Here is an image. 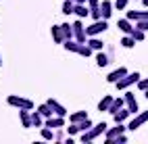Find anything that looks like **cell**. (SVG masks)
Instances as JSON below:
<instances>
[{"label": "cell", "instance_id": "cell-16", "mask_svg": "<svg viewBox=\"0 0 148 144\" xmlns=\"http://www.w3.org/2000/svg\"><path fill=\"white\" fill-rule=\"evenodd\" d=\"M113 100H115V98H113L111 94L102 96V100L98 102V111H100V113H102V111H108V109H111V104H113Z\"/></svg>", "mask_w": 148, "mask_h": 144}, {"label": "cell", "instance_id": "cell-21", "mask_svg": "<svg viewBox=\"0 0 148 144\" xmlns=\"http://www.w3.org/2000/svg\"><path fill=\"white\" fill-rule=\"evenodd\" d=\"M32 123H34V128H42L44 125V115L38 111V109L32 113Z\"/></svg>", "mask_w": 148, "mask_h": 144}, {"label": "cell", "instance_id": "cell-32", "mask_svg": "<svg viewBox=\"0 0 148 144\" xmlns=\"http://www.w3.org/2000/svg\"><path fill=\"white\" fill-rule=\"evenodd\" d=\"M136 27L142 32H148V19H140V21H136Z\"/></svg>", "mask_w": 148, "mask_h": 144}, {"label": "cell", "instance_id": "cell-24", "mask_svg": "<svg viewBox=\"0 0 148 144\" xmlns=\"http://www.w3.org/2000/svg\"><path fill=\"white\" fill-rule=\"evenodd\" d=\"M84 119H88V113H86V111H75L71 117H69V121H71V123H79V121H84Z\"/></svg>", "mask_w": 148, "mask_h": 144}, {"label": "cell", "instance_id": "cell-18", "mask_svg": "<svg viewBox=\"0 0 148 144\" xmlns=\"http://www.w3.org/2000/svg\"><path fill=\"white\" fill-rule=\"evenodd\" d=\"M127 19H132V21L148 19V11H127Z\"/></svg>", "mask_w": 148, "mask_h": 144}, {"label": "cell", "instance_id": "cell-37", "mask_svg": "<svg viewBox=\"0 0 148 144\" xmlns=\"http://www.w3.org/2000/svg\"><path fill=\"white\" fill-rule=\"evenodd\" d=\"M125 140H127V138H125V134H121L119 138H115V142H113V144H123Z\"/></svg>", "mask_w": 148, "mask_h": 144}, {"label": "cell", "instance_id": "cell-7", "mask_svg": "<svg viewBox=\"0 0 148 144\" xmlns=\"http://www.w3.org/2000/svg\"><path fill=\"white\" fill-rule=\"evenodd\" d=\"M148 121V111H142V113H136V117L130 121V125H127V130H132V132H136L138 128H142L144 123Z\"/></svg>", "mask_w": 148, "mask_h": 144}, {"label": "cell", "instance_id": "cell-26", "mask_svg": "<svg viewBox=\"0 0 148 144\" xmlns=\"http://www.w3.org/2000/svg\"><path fill=\"white\" fill-rule=\"evenodd\" d=\"M54 138H56V134L52 132V128L42 125V140H54Z\"/></svg>", "mask_w": 148, "mask_h": 144}, {"label": "cell", "instance_id": "cell-39", "mask_svg": "<svg viewBox=\"0 0 148 144\" xmlns=\"http://www.w3.org/2000/svg\"><path fill=\"white\" fill-rule=\"evenodd\" d=\"M75 4H88V0H73Z\"/></svg>", "mask_w": 148, "mask_h": 144}, {"label": "cell", "instance_id": "cell-29", "mask_svg": "<svg viewBox=\"0 0 148 144\" xmlns=\"http://www.w3.org/2000/svg\"><path fill=\"white\" fill-rule=\"evenodd\" d=\"M77 125H79V132H88V130H90V128H94V123L90 121V117H88V119H84V121H79V123H77Z\"/></svg>", "mask_w": 148, "mask_h": 144}, {"label": "cell", "instance_id": "cell-10", "mask_svg": "<svg viewBox=\"0 0 148 144\" xmlns=\"http://www.w3.org/2000/svg\"><path fill=\"white\" fill-rule=\"evenodd\" d=\"M125 107L130 109L132 113H138V100H136V94L125 90Z\"/></svg>", "mask_w": 148, "mask_h": 144}, {"label": "cell", "instance_id": "cell-34", "mask_svg": "<svg viewBox=\"0 0 148 144\" xmlns=\"http://www.w3.org/2000/svg\"><path fill=\"white\" fill-rule=\"evenodd\" d=\"M67 132H69V136H73V134H79V125H77V123H71V125L67 128Z\"/></svg>", "mask_w": 148, "mask_h": 144}, {"label": "cell", "instance_id": "cell-17", "mask_svg": "<svg viewBox=\"0 0 148 144\" xmlns=\"http://www.w3.org/2000/svg\"><path fill=\"white\" fill-rule=\"evenodd\" d=\"M50 34H52V40H54L56 44H63V42H65V36H63L61 25H54L52 29H50Z\"/></svg>", "mask_w": 148, "mask_h": 144}, {"label": "cell", "instance_id": "cell-22", "mask_svg": "<svg viewBox=\"0 0 148 144\" xmlns=\"http://www.w3.org/2000/svg\"><path fill=\"white\" fill-rule=\"evenodd\" d=\"M123 48H134L136 46V38L132 36V34H125L123 38H121V42H119Z\"/></svg>", "mask_w": 148, "mask_h": 144}, {"label": "cell", "instance_id": "cell-8", "mask_svg": "<svg viewBox=\"0 0 148 144\" xmlns=\"http://www.w3.org/2000/svg\"><path fill=\"white\" fill-rule=\"evenodd\" d=\"M44 125L52 128V130H58V128H65V117H61V115H52V117H48L44 121Z\"/></svg>", "mask_w": 148, "mask_h": 144}, {"label": "cell", "instance_id": "cell-3", "mask_svg": "<svg viewBox=\"0 0 148 144\" xmlns=\"http://www.w3.org/2000/svg\"><path fill=\"white\" fill-rule=\"evenodd\" d=\"M6 102L11 104V107H17V109H29L32 111L34 109V102L29 100V98H23V96H17V94H11L6 98Z\"/></svg>", "mask_w": 148, "mask_h": 144}, {"label": "cell", "instance_id": "cell-23", "mask_svg": "<svg viewBox=\"0 0 148 144\" xmlns=\"http://www.w3.org/2000/svg\"><path fill=\"white\" fill-rule=\"evenodd\" d=\"M61 29L65 40H73V23H61Z\"/></svg>", "mask_w": 148, "mask_h": 144}, {"label": "cell", "instance_id": "cell-13", "mask_svg": "<svg viewBox=\"0 0 148 144\" xmlns=\"http://www.w3.org/2000/svg\"><path fill=\"white\" fill-rule=\"evenodd\" d=\"M117 27H119V29L123 32V34H132L134 29H136V25H132V19H119V21H117Z\"/></svg>", "mask_w": 148, "mask_h": 144}, {"label": "cell", "instance_id": "cell-6", "mask_svg": "<svg viewBox=\"0 0 148 144\" xmlns=\"http://www.w3.org/2000/svg\"><path fill=\"white\" fill-rule=\"evenodd\" d=\"M86 29H88V36H98V34L108 29V23H106V19H98V21H94L90 27H86Z\"/></svg>", "mask_w": 148, "mask_h": 144}, {"label": "cell", "instance_id": "cell-42", "mask_svg": "<svg viewBox=\"0 0 148 144\" xmlns=\"http://www.w3.org/2000/svg\"><path fill=\"white\" fill-rule=\"evenodd\" d=\"M0 67H2V59H0Z\"/></svg>", "mask_w": 148, "mask_h": 144}, {"label": "cell", "instance_id": "cell-1", "mask_svg": "<svg viewBox=\"0 0 148 144\" xmlns=\"http://www.w3.org/2000/svg\"><path fill=\"white\" fill-rule=\"evenodd\" d=\"M106 130H108V125H106L104 121L96 123V125H94V128H90L88 132H82V142H84V144H90V142H94L98 136L106 134Z\"/></svg>", "mask_w": 148, "mask_h": 144}, {"label": "cell", "instance_id": "cell-19", "mask_svg": "<svg viewBox=\"0 0 148 144\" xmlns=\"http://www.w3.org/2000/svg\"><path fill=\"white\" fill-rule=\"evenodd\" d=\"M79 19H86L88 15H90V6L88 4H75V11H73Z\"/></svg>", "mask_w": 148, "mask_h": 144}, {"label": "cell", "instance_id": "cell-11", "mask_svg": "<svg viewBox=\"0 0 148 144\" xmlns=\"http://www.w3.org/2000/svg\"><path fill=\"white\" fill-rule=\"evenodd\" d=\"M19 119H21V125H23V128H34L29 109H19Z\"/></svg>", "mask_w": 148, "mask_h": 144}, {"label": "cell", "instance_id": "cell-28", "mask_svg": "<svg viewBox=\"0 0 148 144\" xmlns=\"http://www.w3.org/2000/svg\"><path fill=\"white\" fill-rule=\"evenodd\" d=\"M73 11H75V2H73V0H65V2H63V13L71 15Z\"/></svg>", "mask_w": 148, "mask_h": 144}, {"label": "cell", "instance_id": "cell-27", "mask_svg": "<svg viewBox=\"0 0 148 144\" xmlns=\"http://www.w3.org/2000/svg\"><path fill=\"white\" fill-rule=\"evenodd\" d=\"M96 65H98V67H106V65H108V56H106L102 50H98V54H96Z\"/></svg>", "mask_w": 148, "mask_h": 144}, {"label": "cell", "instance_id": "cell-35", "mask_svg": "<svg viewBox=\"0 0 148 144\" xmlns=\"http://www.w3.org/2000/svg\"><path fill=\"white\" fill-rule=\"evenodd\" d=\"M138 88H140L142 92H144V90H148V77H146V80H140V82H138Z\"/></svg>", "mask_w": 148, "mask_h": 144}, {"label": "cell", "instance_id": "cell-5", "mask_svg": "<svg viewBox=\"0 0 148 144\" xmlns=\"http://www.w3.org/2000/svg\"><path fill=\"white\" fill-rule=\"evenodd\" d=\"M125 125L123 123H117L115 128H111V130H106V136H104V144H113L115 142V138H119L121 134H125Z\"/></svg>", "mask_w": 148, "mask_h": 144}, {"label": "cell", "instance_id": "cell-9", "mask_svg": "<svg viewBox=\"0 0 148 144\" xmlns=\"http://www.w3.org/2000/svg\"><path fill=\"white\" fill-rule=\"evenodd\" d=\"M127 73H130V71H127L125 67H119V69H115V71H111V73L106 75V82H108V84H117V82H119L123 75H127Z\"/></svg>", "mask_w": 148, "mask_h": 144}, {"label": "cell", "instance_id": "cell-40", "mask_svg": "<svg viewBox=\"0 0 148 144\" xmlns=\"http://www.w3.org/2000/svg\"><path fill=\"white\" fill-rule=\"evenodd\" d=\"M142 2H144V6H148V0H142Z\"/></svg>", "mask_w": 148, "mask_h": 144}, {"label": "cell", "instance_id": "cell-30", "mask_svg": "<svg viewBox=\"0 0 148 144\" xmlns=\"http://www.w3.org/2000/svg\"><path fill=\"white\" fill-rule=\"evenodd\" d=\"M132 36L136 38V42H142L144 38H146V32H142V29H138V27H136V29L132 32Z\"/></svg>", "mask_w": 148, "mask_h": 144}, {"label": "cell", "instance_id": "cell-4", "mask_svg": "<svg viewBox=\"0 0 148 144\" xmlns=\"http://www.w3.org/2000/svg\"><path fill=\"white\" fill-rule=\"evenodd\" d=\"M88 29L84 27V23H82V19L77 17V21L73 23V40H77V42H88Z\"/></svg>", "mask_w": 148, "mask_h": 144}, {"label": "cell", "instance_id": "cell-25", "mask_svg": "<svg viewBox=\"0 0 148 144\" xmlns=\"http://www.w3.org/2000/svg\"><path fill=\"white\" fill-rule=\"evenodd\" d=\"M88 44H90V46H92V50H96V52H98V50H102V46H104V44H102V40H98L96 36H90Z\"/></svg>", "mask_w": 148, "mask_h": 144}, {"label": "cell", "instance_id": "cell-36", "mask_svg": "<svg viewBox=\"0 0 148 144\" xmlns=\"http://www.w3.org/2000/svg\"><path fill=\"white\" fill-rule=\"evenodd\" d=\"M88 6H90V8H98V6H100V0H88Z\"/></svg>", "mask_w": 148, "mask_h": 144}, {"label": "cell", "instance_id": "cell-41", "mask_svg": "<svg viewBox=\"0 0 148 144\" xmlns=\"http://www.w3.org/2000/svg\"><path fill=\"white\" fill-rule=\"evenodd\" d=\"M144 96H146V98H148V90H144Z\"/></svg>", "mask_w": 148, "mask_h": 144}, {"label": "cell", "instance_id": "cell-2", "mask_svg": "<svg viewBox=\"0 0 148 144\" xmlns=\"http://www.w3.org/2000/svg\"><path fill=\"white\" fill-rule=\"evenodd\" d=\"M140 82V73L138 71H132V73H127V75H123V77L117 82L115 86H117V90H130L134 84H138Z\"/></svg>", "mask_w": 148, "mask_h": 144}, {"label": "cell", "instance_id": "cell-12", "mask_svg": "<svg viewBox=\"0 0 148 144\" xmlns=\"http://www.w3.org/2000/svg\"><path fill=\"white\" fill-rule=\"evenodd\" d=\"M46 102H48V104L52 107L54 115H61V117H67V109H65V107H63V104L58 102V100H54V98H48Z\"/></svg>", "mask_w": 148, "mask_h": 144}, {"label": "cell", "instance_id": "cell-31", "mask_svg": "<svg viewBox=\"0 0 148 144\" xmlns=\"http://www.w3.org/2000/svg\"><path fill=\"white\" fill-rule=\"evenodd\" d=\"M90 17L94 19V21L102 19V11H100V6H98V8H90Z\"/></svg>", "mask_w": 148, "mask_h": 144}, {"label": "cell", "instance_id": "cell-14", "mask_svg": "<svg viewBox=\"0 0 148 144\" xmlns=\"http://www.w3.org/2000/svg\"><path fill=\"white\" fill-rule=\"evenodd\" d=\"M113 8L115 4L111 2V0H102V4H100V11H102V19H108L113 15Z\"/></svg>", "mask_w": 148, "mask_h": 144}, {"label": "cell", "instance_id": "cell-20", "mask_svg": "<svg viewBox=\"0 0 148 144\" xmlns=\"http://www.w3.org/2000/svg\"><path fill=\"white\" fill-rule=\"evenodd\" d=\"M123 107H125V96H123V98L119 96V98H115V100H113V104H111V109H108V113H111V115H115L117 111H119V109H123Z\"/></svg>", "mask_w": 148, "mask_h": 144}, {"label": "cell", "instance_id": "cell-33", "mask_svg": "<svg viewBox=\"0 0 148 144\" xmlns=\"http://www.w3.org/2000/svg\"><path fill=\"white\" fill-rule=\"evenodd\" d=\"M127 2H130V0H115V8L117 11H125V6H127Z\"/></svg>", "mask_w": 148, "mask_h": 144}, {"label": "cell", "instance_id": "cell-38", "mask_svg": "<svg viewBox=\"0 0 148 144\" xmlns=\"http://www.w3.org/2000/svg\"><path fill=\"white\" fill-rule=\"evenodd\" d=\"M54 140H65V136H63V132H61V128H58V132H56V138Z\"/></svg>", "mask_w": 148, "mask_h": 144}, {"label": "cell", "instance_id": "cell-15", "mask_svg": "<svg viewBox=\"0 0 148 144\" xmlns=\"http://www.w3.org/2000/svg\"><path fill=\"white\" fill-rule=\"evenodd\" d=\"M130 115H132V111L127 109V107H123V109H119V111L113 115V119H115V123H123L127 117H130Z\"/></svg>", "mask_w": 148, "mask_h": 144}]
</instances>
